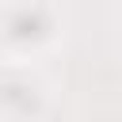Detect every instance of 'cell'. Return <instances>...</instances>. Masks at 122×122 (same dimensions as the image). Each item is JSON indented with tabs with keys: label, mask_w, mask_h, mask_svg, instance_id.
<instances>
[{
	"label": "cell",
	"mask_w": 122,
	"mask_h": 122,
	"mask_svg": "<svg viewBox=\"0 0 122 122\" xmlns=\"http://www.w3.org/2000/svg\"><path fill=\"white\" fill-rule=\"evenodd\" d=\"M0 107H4V84H0Z\"/></svg>",
	"instance_id": "cell-1"
}]
</instances>
